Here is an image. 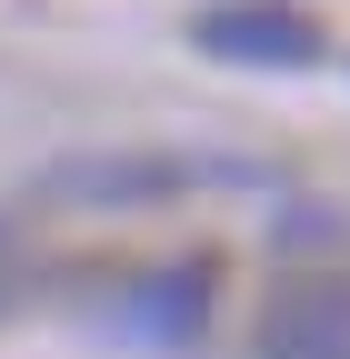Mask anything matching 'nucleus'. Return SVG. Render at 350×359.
Here are the masks:
<instances>
[{
	"label": "nucleus",
	"mask_w": 350,
	"mask_h": 359,
	"mask_svg": "<svg viewBox=\"0 0 350 359\" xmlns=\"http://www.w3.org/2000/svg\"><path fill=\"white\" fill-rule=\"evenodd\" d=\"M190 40L210 60H231V70H311V60H330L320 20L290 11V0H210L190 20Z\"/></svg>",
	"instance_id": "1"
},
{
	"label": "nucleus",
	"mask_w": 350,
	"mask_h": 359,
	"mask_svg": "<svg viewBox=\"0 0 350 359\" xmlns=\"http://www.w3.org/2000/svg\"><path fill=\"white\" fill-rule=\"evenodd\" d=\"M101 330L130 339V349H190V339L210 330V259H181V269L130 280V290L101 309Z\"/></svg>",
	"instance_id": "2"
},
{
	"label": "nucleus",
	"mask_w": 350,
	"mask_h": 359,
	"mask_svg": "<svg viewBox=\"0 0 350 359\" xmlns=\"http://www.w3.org/2000/svg\"><path fill=\"white\" fill-rule=\"evenodd\" d=\"M260 359H350V280H290L260 299Z\"/></svg>",
	"instance_id": "3"
},
{
	"label": "nucleus",
	"mask_w": 350,
	"mask_h": 359,
	"mask_svg": "<svg viewBox=\"0 0 350 359\" xmlns=\"http://www.w3.org/2000/svg\"><path fill=\"white\" fill-rule=\"evenodd\" d=\"M190 180H250L231 160H60L51 170V190L60 200H150V190H190Z\"/></svg>",
	"instance_id": "4"
}]
</instances>
